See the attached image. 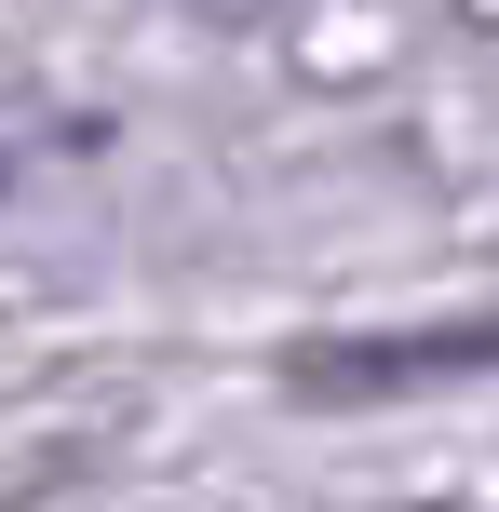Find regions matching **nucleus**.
<instances>
[{
  "mask_svg": "<svg viewBox=\"0 0 499 512\" xmlns=\"http://www.w3.org/2000/svg\"><path fill=\"white\" fill-rule=\"evenodd\" d=\"M486 364H499V310H486V324H432V337H351V351H311L297 391H311V405H378V391L486 378Z\"/></svg>",
  "mask_w": 499,
  "mask_h": 512,
  "instance_id": "f257e3e1",
  "label": "nucleus"
}]
</instances>
